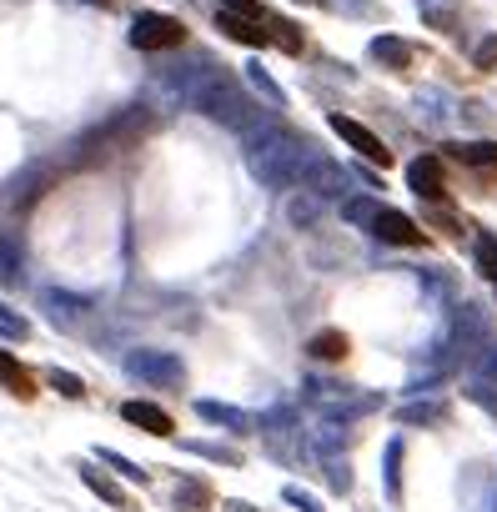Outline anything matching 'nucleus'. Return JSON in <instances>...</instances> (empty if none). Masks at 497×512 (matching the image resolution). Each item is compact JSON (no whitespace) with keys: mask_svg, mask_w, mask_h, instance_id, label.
Segmentation results:
<instances>
[{"mask_svg":"<svg viewBox=\"0 0 497 512\" xmlns=\"http://www.w3.org/2000/svg\"><path fill=\"white\" fill-rule=\"evenodd\" d=\"M216 31L226 41H241V46H282L287 56H302V26L292 21H277L262 0H221L216 11Z\"/></svg>","mask_w":497,"mask_h":512,"instance_id":"1","label":"nucleus"},{"mask_svg":"<svg viewBox=\"0 0 497 512\" xmlns=\"http://www.w3.org/2000/svg\"><path fill=\"white\" fill-rule=\"evenodd\" d=\"M186 21L176 16H161V11H146L131 21V46L136 51H171V46H186Z\"/></svg>","mask_w":497,"mask_h":512,"instance_id":"2","label":"nucleus"},{"mask_svg":"<svg viewBox=\"0 0 497 512\" xmlns=\"http://www.w3.org/2000/svg\"><path fill=\"white\" fill-rule=\"evenodd\" d=\"M332 131H337V136H342L352 151H362L372 166H382V171L392 166V151H387V146H382V136H372L362 121H352V116H332Z\"/></svg>","mask_w":497,"mask_h":512,"instance_id":"3","label":"nucleus"},{"mask_svg":"<svg viewBox=\"0 0 497 512\" xmlns=\"http://www.w3.org/2000/svg\"><path fill=\"white\" fill-rule=\"evenodd\" d=\"M372 226H377V236L392 241V246H427V241H432L407 211H392V206H382V211L372 216Z\"/></svg>","mask_w":497,"mask_h":512,"instance_id":"4","label":"nucleus"},{"mask_svg":"<svg viewBox=\"0 0 497 512\" xmlns=\"http://www.w3.org/2000/svg\"><path fill=\"white\" fill-rule=\"evenodd\" d=\"M0 387H6L16 402H36V397H41V382H36V372H31L21 357H11L6 347H0Z\"/></svg>","mask_w":497,"mask_h":512,"instance_id":"5","label":"nucleus"},{"mask_svg":"<svg viewBox=\"0 0 497 512\" xmlns=\"http://www.w3.org/2000/svg\"><path fill=\"white\" fill-rule=\"evenodd\" d=\"M407 181H412V191H417V196H427V201H447L442 156H417V161L407 166Z\"/></svg>","mask_w":497,"mask_h":512,"instance_id":"6","label":"nucleus"},{"mask_svg":"<svg viewBox=\"0 0 497 512\" xmlns=\"http://www.w3.org/2000/svg\"><path fill=\"white\" fill-rule=\"evenodd\" d=\"M121 417H126L131 427L151 432V437H171V432H176L171 412H161V407H151V402H121Z\"/></svg>","mask_w":497,"mask_h":512,"instance_id":"7","label":"nucleus"},{"mask_svg":"<svg viewBox=\"0 0 497 512\" xmlns=\"http://www.w3.org/2000/svg\"><path fill=\"white\" fill-rule=\"evenodd\" d=\"M447 156L462 161V166H472V171L497 176V141H457V146H447Z\"/></svg>","mask_w":497,"mask_h":512,"instance_id":"8","label":"nucleus"},{"mask_svg":"<svg viewBox=\"0 0 497 512\" xmlns=\"http://www.w3.org/2000/svg\"><path fill=\"white\" fill-rule=\"evenodd\" d=\"M307 352H312L317 362H347L352 337H347V332H317V337L307 342Z\"/></svg>","mask_w":497,"mask_h":512,"instance_id":"9","label":"nucleus"},{"mask_svg":"<svg viewBox=\"0 0 497 512\" xmlns=\"http://www.w3.org/2000/svg\"><path fill=\"white\" fill-rule=\"evenodd\" d=\"M206 507H211V487H206V482H181L176 512H206Z\"/></svg>","mask_w":497,"mask_h":512,"instance_id":"10","label":"nucleus"},{"mask_svg":"<svg viewBox=\"0 0 497 512\" xmlns=\"http://www.w3.org/2000/svg\"><path fill=\"white\" fill-rule=\"evenodd\" d=\"M372 56H377V61H387V66H397V71H402V66H407V61H412V46H402V41H392V36H382V41H377V46H372Z\"/></svg>","mask_w":497,"mask_h":512,"instance_id":"11","label":"nucleus"},{"mask_svg":"<svg viewBox=\"0 0 497 512\" xmlns=\"http://www.w3.org/2000/svg\"><path fill=\"white\" fill-rule=\"evenodd\" d=\"M81 477H86V482H91V487H96V492H101L106 502H116V507H126V512H131V497H126L121 487H111V482H106V477H101L96 467H81Z\"/></svg>","mask_w":497,"mask_h":512,"instance_id":"12","label":"nucleus"},{"mask_svg":"<svg viewBox=\"0 0 497 512\" xmlns=\"http://www.w3.org/2000/svg\"><path fill=\"white\" fill-rule=\"evenodd\" d=\"M477 267H482V277L497 287V241H492V236H482V246H477Z\"/></svg>","mask_w":497,"mask_h":512,"instance_id":"13","label":"nucleus"},{"mask_svg":"<svg viewBox=\"0 0 497 512\" xmlns=\"http://www.w3.org/2000/svg\"><path fill=\"white\" fill-rule=\"evenodd\" d=\"M46 382H51V387H61V397H86V382H81V377H71V372H46Z\"/></svg>","mask_w":497,"mask_h":512,"instance_id":"14","label":"nucleus"},{"mask_svg":"<svg viewBox=\"0 0 497 512\" xmlns=\"http://www.w3.org/2000/svg\"><path fill=\"white\" fill-rule=\"evenodd\" d=\"M472 61H477V71H497V36H487V41L477 46Z\"/></svg>","mask_w":497,"mask_h":512,"instance_id":"15","label":"nucleus"},{"mask_svg":"<svg viewBox=\"0 0 497 512\" xmlns=\"http://www.w3.org/2000/svg\"><path fill=\"white\" fill-rule=\"evenodd\" d=\"M101 6H116V0H101Z\"/></svg>","mask_w":497,"mask_h":512,"instance_id":"16","label":"nucleus"},{"mask_svg":"<svg viewBox=\"0 0 497 512\" xmlns=\"http://www.w3.org/2000/svg\"><path fill=\"white\" fill-rule=\"evenodd\" d=\"M302 6H312V0H302Z\"/></svg>","mask_w":497,"mask_h":512,"instance_id":"17","label":"nucleus"}]
</instances>
